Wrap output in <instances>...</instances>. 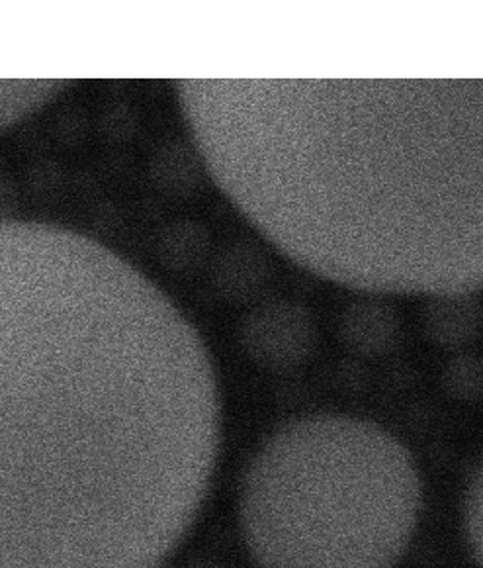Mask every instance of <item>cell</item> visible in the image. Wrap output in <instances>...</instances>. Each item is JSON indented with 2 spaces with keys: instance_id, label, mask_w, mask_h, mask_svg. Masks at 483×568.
I'll use <instances>...</instances> for the list:
<instances>
[{
  "instance_id": "4",
  "label": "cell",
  "mask_w": 483,
  "mask_h": 568,
  "mask_svg": "<svg viewBox=\"0 0 483 568\" xmlns=\"http://www.w3.org/2000/svg\"><path fill=\"white\" fill-rule=\"evenodd\" d=\"M58 87L51 81H0V130L40 109Z\"/></svg>"
},
{
  "instance_id": "2",
  "label": "cell",
  "mask_w": 483,
  "mask_h": 568,
  "mask_svg": "<svg viewBox=\"0 0 483 568\" xmlns=\"http://www.w3.org/2000/svg\"><path fill=\"white\" fill-rule=\"evenodd\" d=\"M181 104L212 179L301 267L482 284V81H184Z\"/></svg>"
},
{
  "instance_id": "1",
  "label": "cell",
  "mask_w": 483,
  "mask_h": 568,
  "mask_svg": "<svg viewBox=\"0 0 483 568\" xmlns=\"http://www.w3.org/2000/svg\"><path fill=\"white\" fill-rule=\"evenodd\" d=\"M222 437L201 335L65 227L0 220V568H161Z\"/></svg>"
},
{
  "instance_id": "3",
  "label": "cell",
  "mask_w": 483,
  "mask_h": 568,
  "mask_svg": "<svg viewBox=\"0 0 483 568\" xmlns=\"http://www.w3.org/2000/svg\"><path fill=\"white\" fill-rule=\"evenodd\" d=\"M421 480L408 449L349 416L296 419L253 459L242 526L263 568H393L415 534Z\"/></svg>"
}]
</instances>
